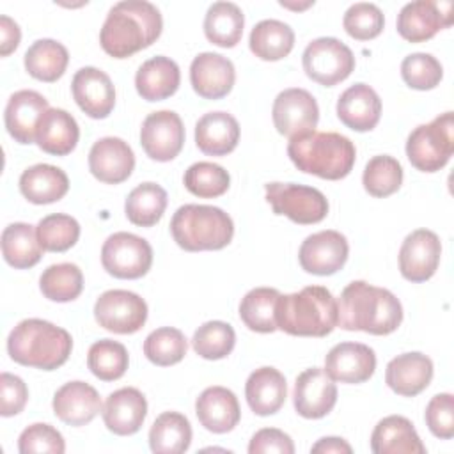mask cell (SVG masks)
Returning a JSON list of instances; mask_svg holds the SVG:
<instances>
[{
    "mask_svg": "<svg viewBox=\"0 0 454 454\" xmlns=\"http://www.w3.org/2000/svg\"><path fill=\"white\" fill-rule=\"evenodd\" d=\"M337 312V326L371 335H388L403 321V305L395 294L364 280H353L342 289Z\"/></svg>",
    "mask_w": 454,
    "mask_h": 454,
    "instance_id": "1",
    "label": "cell"
},
{
    "mask_svg": "<svg viewBox=\"0 0 454 454\" xmlns=\"http://www.w3.org/2000/svg\"><path fill=\"white\" fill-rule=\"evenodd\" d=\"M163 30L156 5L145 0H122L115 4L101 27V48L114 59H126L151 46Z\"/></svg>",
    "mask_w": 454,
    "mask_h": 454,
    "instance_id": "2",
    "label": "cell"
},
{
    "mask_svg": "<svg viewBox=\"0 0 454 454\" xmlns=\"http://www.w3.org/2000/svg\"><path fill=\"white\" fill-rule=\"evenodd\" d=\"M337 300L323 286L280 294L275 307L277 330L296 337H326L337 326Z\"/></svg>",
    "mask_w": 454,
    "mask_h": 454,
    "instance_id": "3",
    "label": "cell"
},
{
    "mask_svg": "<svg viewBox=\"0 0 454 454\" xmlns=\"http://www.w3.org/2000/svg\"><path fill=\"white\" fill-rule=\"evenodd\" d=\"M287 156L294 167L321 179L337 181L346 177L356 158L353 142L335 131H307L287 144Z\"/></svg>",
    "mask_w": 454,
    "mask_h": 454,
    "instance_id": "4",
    "label": "cell"
},
{
    "mask_svg": "<svg viewBox=\"0 0 454 454\" xmlns=\"http://www.w3.org/2000/svg\"><path fill=\"white\" fill-rule=\"evenodd\" d=\"M73 339L67 330L37 317L20 321L7 337L9 356L25 367L53 371L71 355Z\"/></svg>",
    "mask_w": 454,
    "mask_h": 454,
    "instance_id": "5",
    "label": "cell"
},
{
    "mask_svg": "<svg viewBox=\"0 0 454 454\" xmlns=\"http://www.w3.org/2000/svg\"><path fill=\"white\" fill-rule=\"evenodd\" d=\"M170 232L174 241L186 252L222 250L234 236V223L216 206L184 204L174 213Z\"/></svg>",
    "mask_w": 454,
    "mask_h": 454,
    "instance_id": "6",
    "label": "cell"
},
{
    "mask_svg": "<svg viewBox=\"0 0 454 454\" xmlns=\"http://www.w3.org/2000/svg\"><path fill=\"white\" fill-rule=\"evenodd\" d=\"M454 153V115L445 112L427 124L417 126L406 140V156L420 172H436Z\"/></svg>",
    "mask_w": 454,
    "mask_h": 454,
    "instance_id": "7",
    "label": "cell"
},
{
    "mask_svg": "<svg viewBox=\"0 0 454 454\" xmlns=\"http://www.w3.org/2000/svg\"><path fill=\"white\" fill-rule=\"evenodd\" d=\"M264 192L273 213L284 215L294 223H317L328 215V200L317 188L296 183H268Z\"/></svg>",
    "mask_w": 454,
    "mask_h": 454,
    "instance_id": "8",
    "label": "cell"
},
{
    "mask_svg": "<svg viewBox=\"0 0 454 454\" xmlns=\"http://www.w3.org/2000/svg\"><path fill=\"white\" fill-rule=\"evenodd\" d=\"M301 64L310 80L325 87H333L353 73L355 55L335 37H317L303 50Z\"/></svg>",
    "mask_w": 454,
    "mask_h": 454,
    "instance_id": "9",
    "label": "cell"
},
{
    "mask_svg": "<svg viewBox=\"0 0 454 454\" xmlns=\"http://www.w3.org/2000/svg\"><path fill=\"white\" fill-rule=\"evenodd\" d=\"M101 264L115 278H140L151 270L153 248L137 234L114 232L103 243Z\"/></svg>",
    "mask_w": 454,
    "mask_h": 454,
    "instance_id": "10",
    "label": "cell"
},
{
    "mask_svg": "<svg viewBox=\"0 0 454 454\" xmlns=\"http://www.w3.org/2000/svg\"><path fill=\"white\" fill-rule=\"evenodd\" d=\"M94 317L108 332L135 333L147 321V303L133 291L110 289L96 300Z\"/></svg>",
    "mask_w": 454,
    "mask_h": 454,
    "instance_id": "11",
    "label": "cell"
},
{
    "mask_svg": "<svg viewBox=\"0 0 454 454\" xmlns=\"http://www.w3.org/2000/svg\"><path fill=\"white\" fill-rule=\"evenodd\" d=\"M277 131L284 137H296L312 131L319 121V106L314 96L305 89H286L277 94L271 108Z\"/></svg>",
    "mask_w": 454,
    "mask_h": 454,
    "instance_id": "12",
    "label": "cell"
},
{
    "mask_svg": "<svg viewBox=\"0 0 454 454\" xmlns=\"http://www.w3.org/2000/svg\"><path fill=\"white\" fill-rule=\"evenodd\" d=\"M349 245L339 231H319L307 236L298 250L300 266L312 275H333L348 261Z\"/></svg>",
    "mask_w": 454,
    "mask_h": 454,
    "instance_id": "13",
    "label": "cell"
},
{
    "mask_svg": "<svg viewBox=\"0 0 454 454\" xmlns=\"http://www.w3.org/2000/svg\"><path fill=\"white\" fill-rule=\"evenodd\" d=\"M452 23L450 2L417 0L406 4L397 14V32L408 43H424Z\"/></svg>",
    "mask_w": 454,
    "mask_h": 454,
    "instance_id": "14",
    "label": "cell"
},
{
    "mask_svg": "<svg viewBox=\"0 0 454 454\" xmlns=\"http://www.w3.org/2000/svg\"><path fill=\"white\" fill-rule=\"evenodd\" d=\"M140 144L151 160H174L184 144V126L181 117L172 110L149 114L140 128Z\"/></svg>",
    "mask_w": 454,
    "mask_h": 454,
    "instance_id": "15",
    "label": "cell"
},
{
    "mask_svg": "<svg viewBox=\"0 0 454 454\" xmlns=\"http://www.w3.org/2000/svg\"><path fill=\"white\" fill-rule=\"evenodd\" d=\"M337 403V385L321 367L298 374L293 388V404L303 419H323Z\"/></svg>",
    "mask_w": 454,
    "mask_h": 454,
    "instance_id": "16",
    "label": "cell"
},
{
    "mask_svg": "<svg viewBox=\"0 0 454 454\" xmlns=\"http://www.w3.org/2000/svg\"><path fill=\"white\" fill-rule=\"evenodd\" d=\"M442 255L440 238L429 229L410 232L399 248V271L410 282L429 280Z\"/></svg>",
    "mask_w": 454,
    "mask_h": 454,
    "instance_id": "17",
    "label": "cell"
},
{
    "mask_svg": "<svg viewBox=\"0 0 454 454\" xmlns=\"http://www.w3.org/2000/svg\"><path fill=\"white\" fill-rule=\"evenodd\" d=\"M71 92L80 110L92 119L108 117L115 106V87L110 76L92 66H85L74 73Z\"/></svg>",
    "mask_w": 454,
    "mask_h": 454,
    "instance_id": "18",
    "label": "cell"
},
{
    "mask_svg": "<svg viewBox=\"0 0 454 454\" xmlns=\"http://www.w3.org/2000/svg\"><path fill=\"white\" fill-rule=\"evenodd\" d=\"M133 168V149L119 137H103L89 151V170L101 183L119 184L131 176Z\"/></svg>",
    "mask_w": 454,
    "mask_h": 454,
    "instance_id": "19",
    "label": "cell"
},
{
    "mask_svg": "<svg viewBox=\"0 0 454 454\" xmlns=\"http://www.w3.org/2000/svg\"><path fill=\"white\" fill-rule=\"evenodd\" d=\"M325 371L333 381L364 383L376 371L374 349L360 342L335 344L325 358Z\"/></svg>",
    "mask_w": 454,
    "mask_h": 454,
    "instance_id": "20",
    "label": "cell"
},
{
    "mask_svg": "<svg viewBox=\"0 0 454 454\" xmlns=\"http://www.w3.org/2000/svg\"><path fill=\"white\" fill-rule=\"evenodd\" d=\"M190 82L200 98L220 99L232 90L236 82V69L227 57L204 51L192 60Z\"/></svg>",
    "mask_w": 454,
    "mask_h": 454,
    "instance_id": "21",
    "label": "cell"
},
{
    "mask_svg": "<svg viewBox=\"0 0 454 454\" xmlns=\"http://www.w3.org/2000/svg\"><path fill=\"white\" fill-rule=\"evenodd\" d=\"M101 415L106 429L114 434H135L147 415L145 395L135 387L119 388L106 397Z\"/></svg>",
    "mask_w": 454,
    "mask_h": 454,
    "instance_id": "22",
    "label": "cell"
},
{
    "mask_svg": "<svg viewBox=\"0 0 454 454\" xmlns=\"http://www.w3.org/2000/svg\"><path fill=\"white\" fill-rule=\"evenodd\" d=\"M433 380V362L420 351H410L394 356L385 369V383L403 397H413L424 392Z\"/></svg>",
    "mask_w": 454,
    "mask_h": 454,
    "instance_id": "23",
    "label": "cell"
},
{
    "mask_svg": "<svg viewBox=\"0 0 454 454\" xmlns=\"http://www.w3.org/2000/svg\"><path fill=\"white\" fill-rule=\"evenodd\" d=\"M48 101L35 90H18L14 92L5 106L4 121L9 135L18 144H34L35 142V129L39 119L48 110Z\"/></svg>",
    "mask_w": 454,
    "mask_h": 454,
    "instance_id": "24",
    "label": "cell"
},
{
    "mask_svg": "<svg viewBox=\"0 0 454 454\" xmlns=\"http://www.w3.org/2000/svg\"><path fill=\"white\" fill-rule=\"evenodd\" d=\"M53 413L67 426H85L101 410V397L94 387L85 381H69L53 395Z\"/></svg>",
    "mask_w": 454,
    "mask_h": 454,
    "instance_id": "25",
    "label": "cell"
},
{
    "mask_svg": "<svg viewBox=\"0 0 454 454\" xmlns=\"http://www.w3.org/2000/svg\"><path fill=\"white\" fill-rule=\"evenodd\" d=\"M337 117L353 131H371L380 122L381 99L367 83H355L337 99Z\"/></svg>",
    "mask_w": 454,
    "mask_h": 454,
    "instance_id": "26",
    "label": "cell"
},
{
    "mask_svg": "<svg viewBox=\"0 0 454 454\" xmlns=\"http://www.w3.org/2000/svg\"><path fill=\"white\" fill-rule=\"evenodd\" d=\"M195 413L199 422L207 431L216 434L232 431L241 419L236 394L218 385L202 390V394L195 401Z\"/></svg>",
    "mask_w": 454,
    "mask_h": 454,
    "instance_id": "27",
    "label": "cell"
},
{
    "mask_svg": "<svg viewBox=\"0 0 454 454\" xmlns=\"http://www.w3.org/2000/svg\"><path fill=\"white\" fill-rule=\"evenodd\" d=\"M245 397L255 415L268 417L277 413L287 397L284 374L275 367L255 369L245 383Z\"/></svg>",
    "mask_w": 454,
    "mask_h": 454,
    "instance_id": "28",
    "label": "cell"
},
{
    "mask_svg": "<svg viewBox=\"0 0 454 454\" xmlns=\"http://www.w3.org/2000/svg\"><path fill=\"white\" fill-rule=\"evenodd\" d=\"M80 138L76 119L62 108H48L39 119L35 144L48 154L66 156L74 151Z\"/></svg>",
    "mask_w": 454,
    "mask_h": 454,
    "instance_id": "29",
    "label": "cell"
},
{
    "mask_svg": "<svg viewBox=\"0 0 454 454\" xmlns=\"http://www.w3.org/2000/svg\"><path fill=\"white\" fill-rule=\"evenodd\" d=\"M239 142V124L227 112H207L195 124V144L207 156H225Z\"/></svg>",
    "mask_w": 454,
    "mask_h": 454,
    "instance_id": "30",
    "label": "cell"
},
{
    "mask_svg": "<svg viewBox=\"0 0 454 454\" xmlns=\"http://www.w3.org/2000/svg\"><path fill=\"white\" fill-rule=\"evenodd\" d=\"M371 450L374 454H424L426 445L406 417L388 415L376 424Z\"/></svg>",
    "mask_w": 454,
    "mask_h": 454,
    "instance_id": "31",
    "label": "cell"
},
{
    "mask_svg": "<svg viewBox=\"0 0 454 454\" xmlns=\"http://www.w3.org/2000/svg\"><path fill=\"white\" fill-rule=\"evenodd\" d=\"M179 66L165 55H156L145 60L135 74L137 92L145 101H163L170 98L179 89Z\"/></svg>",
    "mask_w": 454,
    "mask_h": 454,
    "instance_id": "32",
    "label": "cell"
},
{
    "mask_svg": "<svg viewBox=\"0 0 454 454\" xmlns=\"http://www.w3.org/2000/svg\"><path fill=\"white\" fill-rule=\"evenodd\" d=\"M69 190L67 174L50 163H37L20 176V192L32 204H51Z\"/></svg>",
    "mask_w": 454,
    "mask_h": 454,
    "instance_id": "33",
    "label": "cell"
},
{
    "mask_svg": "<svg viewBox=\"0 0 454 454\" xmlns=\"http://www.w3.org/2000/svg\"><path fill=\"white\" fill-rule=\"evenodd\" d=\"M2 255L5 262L16 270H27L35 266L44 248L37 239V232L30 223L14 222L2 231Z\"/></svg>",
    "mask_w": 454,
    "mask_h": 454,
    "instance_id": "34",
    "label": "cell"
},
{
    "mask_svg": "<svg viewBox=\"0 0 454 454\" xmlns=\"http://www.w3.org/2000/svg\"><path fill=\"white\" fill-rule=\"evenodd\" d=\"M23 62L32 78L51 83L64 74L69 64V53L66 46L55 39H37L25 51Z\"/></svg>",
    "mask_w": 454,
    "mask_h": 454,
    "instance_id": "35",
    "label": "cell"
},
{
    "mask_svg": "<svg viewBox=\"0 0 454 454\" xmlns=\"http://www.w3.org/2000/svg\"><path fill=\"white\" fill-rule=\"evenodd\" d=\"M245 16L232 2H215L204 18V34L209 43L220 48H234L243 35Z\"/></svg>",
    "mask_w": 454,
    "mask_h": 454,
    "instance_id": "36",
    "label": "cell"
},
{
    "mask_svg": "<svg viewBox=\"0 0 454 454\" xmlns=\"http://www.w3.org/2000/svg\"><path fill=\"white\" fill-rule=\"evenodd\" d=\"M190 443L192 426L179 411H163L149 429V447L156 454H181Z\"/></svg>",
    "mask_w": 454,
    "mask_h": 454,
    "instance_id": "37",
    "label": "cell"
},
{
    "mask_svg": "<svg viewBox=\"0 0 454 454\" xmlns=\"http://www.w3.org/2000/svg\"><path fill=\"white\" fill-rule=\"evenodd\" d=\"M248 46L261 60L275 62L291 53L294 46V32L284 21L262 20L252 28Z\"/></svg>",
    "mask_w": 454,
    "mask_h": 454,
    "instance_id": "38",
    "label": "cell"
},
{
    "mask_svg": "<svg viewBox=\"0 0 454 454\" xmlns=\"http://www.w3.org/2000/svg\"><path fill=\"white\" fill-rule=\"evenodd\" d=\"M167 207V192L156 183H142L133 188L124 202V213L133 225L153 227Z\"/></svg>",
    "mask_w": 454,
    "mask_h": 454,
    "instance_id": "39",
    "label": "cell"
},
{
    "mask_svg": "<svg viewBox=\"0 0 454 454\" xmlns=\"http://www.w3.org/2000/svg\"><path fill=\"white\" fill-rule=\"evenodd\" d=\"M280 293L273 287H254L239 303V317L247 328L259 333H271L277 330L275 307Z\"/></svg>",
    "mask_w": 454,
    "mask_h": 454,
    "instance_id": "40",
    "label": "cell"
},
{
    "mask_svg": "<svg viewBox=\"0 0 454 454\" xmlns=\"http://www.w3.org/2000/svg\"><path fill=\"white\" fill-rule=\"evenodd\" d=\"M39 289L43 296L51 301H73L83 291L82 270L73 262L51 264L43 271L39 278Z\"/></svg>",
    "mask_w": 454,
    "mask_h": 454,
    "instance_id": "41",
    "label": "cell"
},
{
    "mask_svg": "<svg viewBox=\"0 0 454 454\" xmlns=\"http://www.w3.org/2000/svg\"><path fill=\"white\" fill-rule=\"evenodd\" d=\"M128 364H129L128 351L124 344L117 340L101 339L89 348L87 367L101 381H115L122 378L128 369Z\"/></svg>",
    "mask_w": 454,
    "mask_h": 454,
    "instance_id": "42",
    "label": "cell"
},
{
    "mask_svg": "<svg viewBox=\"0 0 454 454\" xmlns=\"http://www.w3.org/2000/svg\"><path fill=\"white\" fill-rule=\"evenodd\" d=\"M188 351V340L184 333L172 326H161L153 330L144 340L145 358L160 367L179 364Z\"/></svg>",
    "mask_w": 454,
    "mask_h": 454,
    "instance_id": "43",
    "label": "cell"
},
{
    "mask_svg": "<svg viewBox=\"0 0 454 454\" xmlns=\"http://www.w3.org/2000/svg\"><path fill=\"white\" fill-rule=\"evenodd\" d=\"M362 183L369 195L378 199L388 197L401 188L403 167L395 158L388 154L372 156L364 168Z\"/></svg>",
    "mask_w": 454,
    "mask_h": 454,
    "instance_id": "44",
    "label": "cell"
},
{
    "mask_svg": "<svg viewBox=\"0 0 454 454\" xmlns=\"http://www.w3.org/2000/svg\"><path fill=\"white\" fill-rule=\"evenodd\" d=\"M184 188L199 199H215L223 195L231 186L229 172L211 161H197L190 165L183 177Z\"/></svg>",
    "mask_w": 454,
    "mask_h": 454,
    "instance_id": "45",
    "label": "cell"
},
{
    "mask_svg": "<svg viewBox=\"0 0 454 454\" xmlns=\"http://www.w3.org/2000/svg\"><path fill=\"white\" fill-rule=\"evenodd\" d=\"M236 344V332L225 321H207L193 333V351L206 360H220L231 355Z\"/></svg>",
    "mask_w": 454,
    "mask_h": 454,
    "instance_id": "46",
    "label": "cell"
},
{
    "mask_svg": "<svg viewBox=\"0 0 454 454\" xmlns=\"http://www.w3.org/2000/svg\"><path fill=\"white\" fill-rule=\"evenodd\" d=\"M37 239L48 252H66L76 245L80 238V223L66 213H53L39 220Z\"/></svg>",
    "mask_w": 454,
    "mask_h": 454,
    "instance_id": "47",
    "label": "cell"
},
{
    "mask_svg": "<svg viewBox=\"0 0 454 454\" xmlns=\"http://www.w3.org/2000/svg\"><path fill=\"white\" fill-rule=\"evenodd\" d=\"M401 76L411 89L431 90L442 82L443 67L431 53H410L401 62Z\"/></svg>",
    "mask_w": 454,
    "mask_h": 454,
    "instance_id": "48",
    "label": "cell"
},
{
    "mask_svg": "<svg viewBox=\"0 0 454 454\" xmlns=\"http://www.w3.org/2000/svg\"><path fill=\"white\" fill-rule=\"evenodd\" d=\"M342 27L353 39L369 41L381 34L385 27V18L378 5L358 2L349 5V9L344 12Z\"/></svg>",
    "mask_w": 454,
    "mask_h": 454,
    "instance_id": "49",
    "label": "cell"
},
{
    "mask_svg": "<svg viewBox=\"0 0 454 454\" xmlns=\"http://www.w3.org/2000/svg\"><path fill=\"white\" fill-rule=\"evenodd\" d=\"M18 450L21 454H62L66 450V443L62 434L53 426L35 422L21 431L18 438Z\"/></svg>",
    "mask_w": 454,
    "mask_h": 454,
    "instance_id": "50",
    "label": "cell"
},
{
    "mask_svg": "<svg viewBox=\"0 0 454 454\" xmlns=\"http://www.w3.org/2000/svg\"><path fill=\"white\" fill-rule=\"evenodd\" d=\"M429 431L442 440L454 436V397L449 392L436 394L426 406L424 413Z\"/></svg>",
    "mask_w": 454,
    "mask_h": 454,
    "instance_id": "51",
    "label": "cell"
},
{
    "mask_svg": "<svg viewBox=\"0 0 454 454\" xmlns=\"http://www.w3.org/2000/svg\"><path fill=\"white\" fill-rule=\"evenodd\" d=\"M28 401V388L25 381L11 372L0 374V415L12 417L23 411Z\"/></svg>",
    "mask_w": 454,
    "mask_h": 454,
    "instance_id": "52",
    "label": "cell"
},
{
    "mask_svg": "<svg viewBox=\"0 0 454 454\" xmlns=\"http://www.w3.org/2000/svg\"><path fill=\"white\" fill-rule=\"evenodd\" d=\"M248 452L250 454H268V452L293 454L294 443L287 433L277 427H264L252 436L248 443Z\"/></svg>",
    "mask_w": 454,
    "mask_h": 454,
    "instance_id": "53",
    "label": "cell"
},
{
    "mask_svg": "<svg viewBox=\"0 0 454 454\" xmlns=\"http://www.w3.org/2000/svg\"><path fill=\"white\" fill-rule=\"evenodd\" d=\"M21 41V30L14 20L2 14L0 16V55H11Z\"/></svg>",
    "mask_w": 454,
    "mask_h": 454,
    "instance_id": "54",
    "label": "cell"
},
{
    "mask_svg": "<svg viewBox=\"0 0 454 454\" xmlns=\"http://www.w3.org/2000/svg\"><path fill=\"white\" fill-rule=\"evenodd\" d=\"M310 452H323V454H351L353 449L351 445L339 436H325L317 440L312 447Z\"/></svg>",
    "mask_w": 454,
    "mask_h": 454,
    "instance_id": "55",
    "label": "cell"
},
{
    "mask_svg": "<svg viewBox=\"0 0 454 454\" xmlns=\"http://www.w3.org/2000/svg\"><path fill=\"white\" fill-rule=\"evenodd\" d=\"M280 5L282 7H287V9H294V11H303V9H307V7H310V5H314V2H305V4H289V2H280Z\"/></svg>",
    "mask_w": 454,
    "mask_h": 454,
    "instance_id": "56",
    "label": "cell"
}]
</instances>
